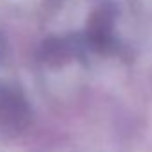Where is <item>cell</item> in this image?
<instances>
[{
  "instance_id": "obj_1",
  "label": "cell",
  "mask_w": 152,
  "mask_h": 152,
  "mask_svg": "<svg viewBox=\"0 0 152 152\" xmlns=\"http://www.w3.org/2000/svg\"><path fill=\"white\" fill-rule=\"evenodd\" d=\"M31 122V109L25 97L9 86L0 88V125L6 131H23Z\"/></svg>"
},
{
  "instance_id": "obj_2",
  "label": "cell",
  "mask_w": 152,
  "mask_h": 152,
  "mask_svg": "<svg viewBox=\"0 0 152 152\" xmlns=\"http://www.w3.org/2000/svg\"><path fill=\"white\" fill-rule=\"evenodd\" d=\"M113 23L115 15L107 6L95 9L86 25V41L97 52H109L113 48Z\"/></svg>"
},
{
  "instance_id": "obj_3",
  "label": "cell",
  "mask_w": 152,
  "mask_h": 152,
  "mask_svg": "<svg viewBox=\"0 0 152 152\" xmlns=\"http://www.w3.org/2000/svg\"><path fill=\"white\" fill-rule=\"evenodd\" d=\"M73 54H75V45H72L68 39L54 38V39H48L47 43H43V47H41V57H43V61H47L50 64H63Z\"/></svg>"
}]
</instances>
